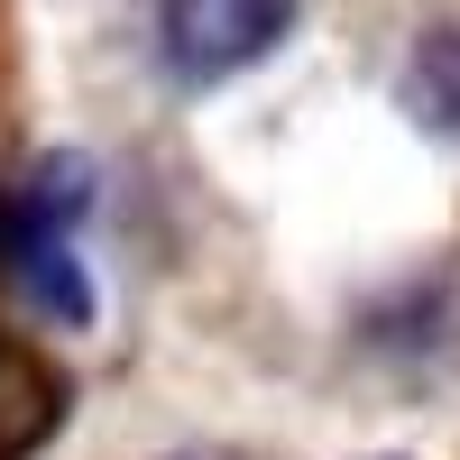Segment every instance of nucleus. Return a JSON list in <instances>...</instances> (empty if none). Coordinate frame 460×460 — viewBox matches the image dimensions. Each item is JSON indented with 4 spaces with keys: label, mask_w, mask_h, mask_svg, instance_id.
<instances>
[{
    "label": "nucleus",
    "mask_w": 460,
    "mask_h": 460,
    "mask_svg": "<svg viewBox=\"0 0 460 460\" xmlns=\"http://www.w3.org/2000/svg\"><path fill=\"white\" fill-rule=\"evenodd\" d=\"M93 203V166L84 157H47L28 184H0V277L19 286L28 314L47 323H93V277L74 258V221Z\"/></svg>",
    "instance_id": "obj_1"
},
{
    "label": "nucleus",
    "mask_w": 460,
    "mask_h": 460,
    "mask_svg": "<svg viewBox=\"0 0 460 460\" xmlns=\"http://www.w3.org/2000/svg\"><path fill=\"white\" fill-rule=\"evenodd\" d=\"M295 10L304 0H157V47L184 84H221V74H249L258 56H277Z\"/></svg>",
    "instance_id": "obj_2"
},
{
    "label": "nucleus",
    "mask_w": 460,
    "mask_h": 460,
    "mask_svg": "<svg viewBox=\"0 0 460 460\" xmlns=\"http://www.w3.org/2000/svg\"><path fill=\"white\" fill-rule=\"evenodd\" d=\"M405 111L424 129L460 138V28H424V47L405 65Z\"/></svg>",
    "instance_id": "obj_3"
}]
</instances>
